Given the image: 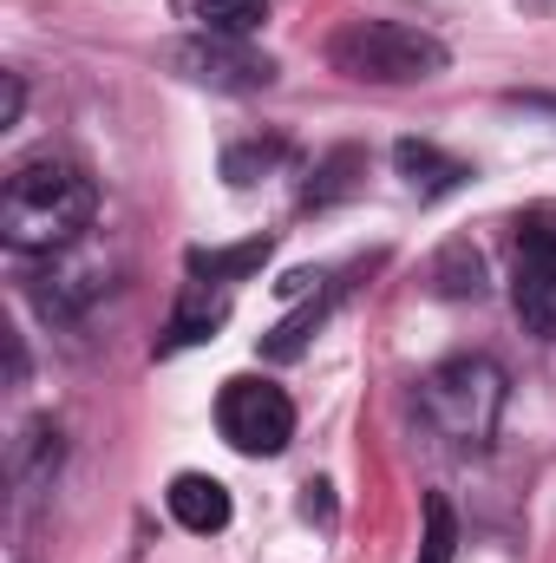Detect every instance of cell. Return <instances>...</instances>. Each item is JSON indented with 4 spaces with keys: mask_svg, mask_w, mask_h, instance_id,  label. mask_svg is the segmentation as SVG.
<instances>
[{
    "mask_svg": "<svg viewBox=\"0 0 556 563\" xmlns=\"http://www.w3.org/2000/svg\"><path fill=\"white\" fill-rule=\"evenodd\" d=\"M92 210H99V190L92 177L73 164V157H26L7 170V190H0V236L7 250L20 256H59L73 250L86 230H92Z\"/></svg>",
    "mask_w": 556,
    "mask_h": 563,
    "instance_id": "obj_1",
    "label": "cell"
},
{
    "mask_svg": "<svg viewBox=\"0 0 556 563\" xmlns=\"http://www.w3.org/2000/svg\"><path fill=\"white\" fill-rule=\"evenodd\" d=\"M327 59L334 73L367 79V86H419L445 73V46L407 20H354L327 40Z\"/></svg>",
    "mask_w": 556,
    "mask_h": 563,
    "instance_id": "obj_2",
    "label": "cell"
},
{
    "mask_svg": "<svg viewBox=\"0 0 556 563\" xmlns=\"http://www.w3.org/2000/svg\"><path fill=\"white\" fill-rule=\"evenodd\" d=\"M419 400H425V420L452 445H491L498 413H504V367L485 354H452L425 374Z\"/></svg>",
    "mask_w": 556,
    "mask_h": 563,
    "instance_id": "obj_3",
    "label": "cell"
},
{
    "mask_svg": "<svg viewBox=\"0 0 556 563\" xmlns=\"http://www.w3.org/2000/svg\"><path fill=\"white\" fill-rule=\"evenodd\" d=\"M216 426H223V439H230L243 459H276L281 445L294 439V400L281 394L276 380L236 374V380H223V394H216Z\"/></svg>",
    "mask_w": 556,
    "mask_h": 563,
    "instance_id": "obj_4",
    "label": "cell"
},
{
    "mask_svg": "<svg viewBox=\"0 0 556 563\" xmlns=\"http://www.w3.org/2000/svg\"><path fill=\"white\" fill-rule=\"evenodd\" d=\"M518 314L531 334L556 341V223L537 217L518 236Z\"/></svg>",
    "mask_w": 556,
    "mask_h": 563,
    "instance_id": "obj_5",
    "label": "cell"
},
{
    "mask_svg": "<svg viewBox=\"0 0 556 563\" xmlns=\"http://www.w3.org/2000/svg\"><path fill=\"white\" fill-rule=\"evenodd\" d=\"M177 59L190 66V79H210V86H236V92H256V86H269V79H276V66H269V59H256V53H243L236 40L184 46Z\"/></svg>",
    "mask_w": 556,
    "mask_h": 563,
    "instance_id": "obj_6",
    "label": "cell"
},
{
    "mask_svg": "<svg viewBox=\"0 0 556 563\" xmlns=\"http://www.w3.org/2000/svg\"><path fill=\"white\" fill-rule=\"evenodd\" d=\"M164 505H170V518H177L184 531H197V538H210V531L230 525V485L210 478V472H177L170 492H164Z\"/></svg>",
    "mask_w": 556,
    "mask_h": 563,
    "instance_id": "obj_7",
    "label": "cell"
},
{
    "mask_svg": "<svg viewBox=\"0 0 556 563\" xmlns=\"http://www.w3.org/2000/svg\"><path fill=\"white\" fill-rule=\"evenodd\" d=\"M393 164H400V177H407L413 190H425V197H438V190H458V184L471 177L458 157H445L438 144H419V139H400Z\"/></svg>",
    "mask_w": 556,
    "mask_h": 563,
    "instance_id": "obj_8",
    "label": "cell"
},
{
    "mask_svg": "<svg viewBox=\"0 0 556 563\" xmlns=\"http://www.w3.org/2000/svg\"><path fill=\"white\" fill-rule=\"evenodd\" d=\"M269 20V0H197V26L210 40H249Z\"/></svg>",
    "mask_w": 556,
    "mask_h": 563,
    "instance_id": "obj_9",
    "label": "cell"
},
{
    "mask_svg": "<svg viewBox=\"0 0 556 563\" xmlns=\"http://www.w3.org/2000/svg\"><path fill=\"white\" fill-rule=\"evenodd\" d=\"M458 551V518L445 492H425V538H419V563H452Z\"/></svg>",
    "mask_w": 556,
    "mask_h": 563,
    "instance_id": "obj_10",
    "label": "cell"
},
{
    "mask_svg": "<svg viewBox=\"0 0 556 563\" xmlns=\"http://www.w3.org/2000/svg\"><path fill=\"white\" fill-rule=\"evenodd\" d=\"M263 256H269V243H243V250H216V256H190V269L210 282H230V276H249V269H263Z\"/></svg>",
    "mask_w": 556,
    "mask_h": 563,
    "instance_id": "obj_11",
    "label": "cell"
},
{
    "mask_svg": "<svg viewBox=\"0 0 556 563\" xmlns=\"http://www.w3.org/2000/svg\"><path fill=\"white\" fill-rule=\"evenodd\" d=\"M438 288H445V295H478V288H485V263H478V250L452 243V250L438 256Z\"/></svg>",
    "mask_w": 556,
    "mask_h": 563,
    "instance_id": "obj_12",
    "label": "cell"
},
{
    "mask_svg": "<svg viewBox=\"0 0 556 563\" xmlns=\"http://www.w3.org/2000/svg\"><path fill=\"white\" fill-rule=\"evenodd\" d=\"M321 314H327V301H308L301 314H288V321H281V328L269 334V341H263V347H269L276 361H294V354H301V341H308V334L321 328Z\"/></svg>",
    "mask_w": 556,
    "mask_h": 563,
    "instance_id": "obj_13",
    "label": "cell"
},
{
    "mask_svg": "<svg viewBox=\"0 0 556 563\" xmlns=\"http://www.w3.org/2000/svg\"><path fill=\"white\" fill-rule=\"evenodd\" d=\"M216 321H223V301H190V308H184V314L170 321V341H164V347H184V341H203V334H210Z\"/></svg>",
    "mask_w": 556,
    "mask_h": 563,
    "instance_id": "obj_14",
    "label": "cell"
},
{
    "mask_svg": "<svg viewBox=\"0 0 556 563\" xmlns=\"http://www.w3.org/2000/svg\"><path fill=\"white\" fill-rule=\"evenodd\" d=\"M276 157H281V144H249V151H230V157H223V170H230V184H256L249 170H269Z\"/></svg>",
    "mask_w": 556,
    "mask_h": 563,
    "instance_id": "obj_15",
    "label": "cell"
},
{
    "mask_svg": "<svg viewBox=\"0 0 556 563\" xmlns=\"http://www.w3.org/2000/svg\"><path fill=\"white\" fill-rule=\"evenodd\" d=\"M20 106H26V86H20V73H7V99H0V132H7V125H20Z\"/></svg>",
    "mask_w": 556,
    "mask_h": 563,
    "instance_id": "obj_16",
    "label": "cell"
},
{
    "mask_svg": "<svg viewBox=\"0 0 556 563\" xmlns=\"http://www.w3.org/2000/svg\"><path fill=\"white\" fill-rule=\"evenodd\" d=\"M7 563H26V558H7Z\"/></svg>",
    "mask_w": 556,
    "mask_h": 563,
    "instance_id": "obj_17",
    "label": "cell"
}]
</instances>
